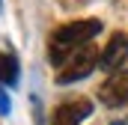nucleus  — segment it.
Segmentation results:
<instances>
[{
  "mask_svg": "<svg viewBox=\"0 0 128 125\" xmlns=\"http://www.w3.org/2000/svg\"><path fill=\"white\" fill-rule=\"evenodd\" d=\"M98 30H101V21H98V18H80V21H72V24H63L60 30H54L51 45H48L51 62H54V66H63L78 48L90 45Z\"/></svg>",
  "mask_w": 128,
  "mask_h": 125,
  "instance_id": "f257e3e1",
  "label": "nucleus"
},
{
  "mask_svg": "<svg viewBox=\"0 0 128 125\" xmlns=\"http://www.w3.org/2000/svg\"><path fill=\"white\" fill-rule=\"evenodd\" d=\"M98 54L92 45H84V48H78L68 60L60 66V72H57V84H74V80H80V78H86L92 68L98 66Z\"/></svg>",
  "mask_w": 128,
  "mask_h": 125,
  "instance_id": "f03ea898",
  "label": "nucleus"
},
{
  "mask_svg": "<svg viewBox=\"0 0 128 125\" xmlns=\"http://www.w3.org/2000/svg\"><path fill=\"white\" fill-rule=\"evenodd\" d=\"M90 113H92V101L90 98H68L54 110L51 125H80Z\"/></svg>",
  "mask_w": 128,
  "mask_h": 125,
  "instance_id": "7ed1b4c3",
  "label": "nucleus"
},
{
  "mask_svg": "<svg viewBox=\"0 0 128 125\" xmlns=\"http://www.w3.org/2000/svg\"><path fill=\"white\" fill-rule=\"evenodd\" d=\"M98 98H101L107 107L128 104V72H116L113 78H107V80L98 86Z\"/></svg>",
  "mask_w": 128,
  "mask_h": 125,
  "instance_id": "20e7f679",
  "label": "nucleus"
},
{
  "mask_svg": "<svg viewBox=\"0 0 128 125\" xmlns=\"http://www.w3.org/2000/svg\"><path fill=\"white\" fill-rule=\"evenodd\" d=\"M125 60H128V36L125 33H113L110 42H107V48H104L101 57H98V66L107 68V72H116Z\"/></svg>",
  "mask_w": 128,
  "mask_h": 125,
  "instance_id": "39448f33",
  "label": "nucleus"
},
{
  "mask_svg": "<svg viewBox=\"0 0 128 125\" xmlns=\"http://www.w3.org/2000/svg\"><path fill=\"white\" fill-rule=\"evenodd\" d=\"M18 74H21V68H18L15 54H0V86H15Z\"/></svg>",
  "mask_w": 128,
  "mask_h": 125,
  "instance_id": "423d86ee",
  "label": "nucleus"
},
{
  "mask_svg": "<svg viewBox=\"0 0 128 125\" xmlns=\"http://www.w3.org/2000/svg\"><path fill=\"white\" fill-rule=\"evenodd\" d=\"M9 107H12V104H9V95L0 90V116H6V113H9Z\"/></svg>",
  "mask_w": 128,
  "mask_h": 125,
  "instance_id": "0eeeda50",
  "label": "nucleus"
},
{
  "mask_svg": "<svg viewBox=\"0 0 128 125\" xmlns=\"http://www.w3.org/2000/svg\"><path fill=\"white\" fill-rule=\"evenodd\" d=\"M0 9H3V0H0Z\"/></svg>",
  "mask_w": 128,
  "mask_h": 125,
  "instance_id": "6e6552de",
  "label": "nucleus"
}]
</instances>
